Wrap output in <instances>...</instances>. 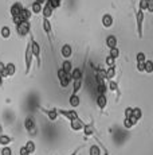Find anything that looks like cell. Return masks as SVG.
Returning a JSON list of instances; mask_svg holds the SVG:
<instances>
[{
  "label": "cell",
  "instance_id": "cell-17",
  "mask_svg": "<svg viewBox=\"0 0 153 155\" xmlns=\"http://www.w3.org/2000/svg\"><path fill=\"white\" fill-rule=\"evenodd\" d=\"M61 69L64 71V73H67V74H71V71H73V62L70 61V59H64L63 62H62V66H61Z\"/></svg>",
  "mask_w": 153,
  "mask_h": 155
},
{
  "label": "cell",
  "instance_id": "cell-30",
  "mask_svg": "<svg viewBox=\"0 0 153 155\" xmlns=\"http://www.w3.org/2000/svg\"><path fill=\"white\" fill-rule=\"evenodd\" d=\"M114 77H116V68H109L106 70V80L111 81Z\"/></svg>",
  "mask_w": 153,
  "mask_h": 155
},
{
  "label": "cell",
  "instance_id": "cell-1",
  "mask_svg": "<svg viewBox=\"0 0 153 155\" xmlns=\"http://www.w3.org/2000/svg\"><path fill=\"white\" fill-rule=\"evenodd\" d=\"M144 19H145V15H144V11L138 8L137 12H136V28H137V37H138V38H142Z\"/></svg>",
  "mask_w": 153,
  "mask_h": 155
},
{
  "label": "cell",
  "instance_id": "cell-34",
  "mask_svg": "<svg viewBox=\"0 0 153 155\" xmlns=\"http://www.w3.org/2000/svg\"><path fill=\"white\" fill-rule=\"evenodd\" d=\"M47 3H50V5H51L54 10H57V8L61 7L62 0H47Z\"/></svg>",
  "mask_w": 153,
  "mask_h": 155
},
{
  "label": "cell",
  "instance_id": "cell-47",
  "mask_svg": "<svg viewBox=\"0 0 153 155\" xmlns=\"http://www.w3.org/2000/svg\"><path fill=\"white\" fill-rule=\"evenodd\" d=\"M2 131H3V127H2V124H0V135H2Z\"/></svg>",
  "mask_w": 153,
  "mask_h": 155
},
{
  "label": "cell",
  "instance_id": "cell-11",
  "mask_svg": "<svg viewBox=\"0 0 153 155\" xmlns=\"http://www.w3.org/2000/svg\"><path fill=\"white\" fill-rule=\"evenodd\" d=\"M61 54H62V57H63V58L69 59L70 57H71V54H73V47H71V45H69V43L63 45V46H62V49H61Z\"/></svg>",
  "mask_w": 153,
  "mask_h": 155
},
{
  "label": "cell",
  "instance_id": "cell-41",
  "mask_svg": "<svg viewBox=\"0 0 153 155\" xmlns=\"http://www.w3.org/2000/svg\"><path fill=\"white\" fill-rule=\"evenodd\" d=\"M19 155H31L28 153V150L26 148V146H22V147L19 148Z\"/></svg>",
  "mask_w": 153,
  "mask_h": 155
},
{
  "label": "cell",
  "instance_id": "cell-44",
  "mask_svg": "<svg viewBox=\"0 0 153 155\" xmlns=\"http://www.w3.org/2000/svg\"><path fill=\"white\" fill-rule=\"evenodd\" d=\"M4 70H5V65H4V62H0V76H2V74L4 73Z\"/></svg>",
  "mask_w": 153,
  "mask_h": 155
},
{
  "label": "cell",
  "instance_id": "cell-22",
  "mask_svg": "<svg viewBox=\"0 0 153 155\" xmlns=\"http://www.w3.org/2000/svg\"><path fill=\"white\" fill-rule=\"evenodd\" d=\"M19 16H20V19H22L23 22H30V19H31V10H28V8H23Z\"/></svg>",
  "mask_w": 153,
  "mask_h": 155
},
{
  "label": "cell",
  "instance_id": "cell-26",
  "mask_svg": "<svg viewBox=\"0 0 153 155\" xmlns=\"http://www.w3.org/2000/svg\"><path fill=\"white\" fill-rule=\"evenodd\" d=\"M82 89V80L78 81H73V93L71 94H78V92Z\"/></svg>",
  "mask_w": 153,
  "mask_h": 155
},
{
  "label": "cell",
  "instance_id": "cell-21",
  "mask_svg": "<svg viewBox=\"0 0 153 155\" xmlns=\"http://www.w3.org/2000/svg\"><path fill=\"white\" fill-rule=\"evenodd\" d=\"M42 11H43V4H40V3H38V2H34L31 4V12L32 14L39 15V14H42Z\"/></svg>",
  "mask_w": 153,
  "mask_h": 155
},
{
  "label": "cell",
  "instance_id": "cell-3",
  "mask_svg": "<svg viewBox=\"0 0 153 155\" xmlns=\"http://www.w3.org/2000/svg\"><path fill=\"white\" fill-rule=\"evenodd\" d=\"M31 50H32V54H34V58L36 59V62H38V68H40V45L38 43V41H35L34 39V37L31 35Z\"/></svg>",
  "mask_w": 153,
  "mask_h": 155
},
{
  "label": "cell",
  "instance_id": "cell-10",
  "mask_svg": "<svg viewBox=\"0 0 153 155\" xmlns=\"http://www.w3.org/2000/svg\"><path fill=\"white\" fill-rule=\"evenodd\" d=\"M24 128L28 132H34L35 131V120L32 116H27V117L24 119Z\"/></svg>",
  "mask_w": 153,
  "mask_h": 155
},
{
  "label": "cell",
  "instance_id": "cell-18",
  "mask_svg": "<svg viewBox=\"0 0 153 155\" xmlns=\"http://www.w3.org/2000/svg\"><path fill=\"white\" fill-rule=\"evenodd\" d=\"M94 132H95V130H94V123L92 121V123H89V124H85V127H83V135L86 136H93L94 135Z\"/></svg>",
  "mask_w": 153,
  "mask_h": 155
},
{
  "label": "cell",
  "instance_id": "cell-2",
  "mask_svg": "<svg viewBox=\"0 0 153 155\" xmlns=\"http://www.w3.org/2000/svg\"><path fill=\"white\" fill-rule=\"evenodd\" d=\"M32 58H34V54H32V50H31V42H28L27 46H26V54H24V65H26V74L27 76L31 70Z\"/></svg>",
  "mask_w": 153,
  "mask_h": 155
},
{
  "label": "cell",
  "instance_id": "cell-37",
  "mask_svg": "<svg viewBox=\"0 0 153 155\" xmlns=\"http://www.w3.org/2000/svg\"><path fill=\"white\" fill-rule=\"evenodd\" d=\"M109 55L113 57L114 59L118 58V57H120V50H118V47H116V49H111L110 51H109Z\"/></svg>",
  "mask_w": 153,
  "mask_h": 155
},
{
  "label": "cell",
  "instance_id": "cell-45",
  "mask_svg": "<svg viewBox=\"0 0 153 155\" xmlns=\"http://www.w3.org/2000/svg\"><path fill=\"white\" fill-rule=\"evenodd\" d=\"M81 148H82V147H78V148H75V150L73 151V153L70 154V155H78V153H79V150H81Z\"/></svg>",
  "mask_w": 153,
  "mask_h": 155
},
{
  "label": "cell",
  "instance_id": "cell-24",
  "mask_svg": "<svg viewBox=\"0 0 153 155\" xmlns=\"http://www.w3.org/2000/svg\"><path fill=\"white\" fill-rule=\"evenodd\" d=\"M12 140H14V139L11 138V136H8V135H4V134H2V135H0V146H3V147L8 146Z\"/></svg>",
  "mask_w": 153,
  "mask_h": 155
},
{
  "label": "cell",
  "instance_id": "cell-12",
  "mask_svg": "<svg viewBox=\"0 0 153 155\" xmlns=\"http://www.w3.org/2000/svg\"><path fill=\"white\" fill-rule=\"evenodd\" d=\"M52 12H54V8L50 5V3L46 2V4L43 5V11H42L43 19H50V18L52 16Z\"/></svg>",
  "mask_w": 153,
  "mask_h": 155
},
{
  "label": "cell",
  "instance_id": "cell-19",
  "mask_svg": "<svg viewBox=\"0 0 153 155\" xmlns=\"http://www.w3.org/2000/svg\"><path fill=\"white\" fill-rule=\"evenodd\" d=\"M138 123V120L137 119H134L133 116H132V117H129V119H123V127L126 128V130H130L132 127L133 126H136V124Z\"/></svg>",
  "mask_w": 153,
  "mask_h": 155
},
{
  "label": "cell",
  "instance_id": "cell-36",
  "mask_svg": "<svg viewBox=\"0 0 153 155\" xmlns=\"http://www.w3.org/2000/svg\"><path fill=\"white\" fill-rule=\"evenodd\" d=\"M0 155H12V148H11L10 146H5V147L2 148Z\"/></svg>",
  "mask_w": 153,
  "mask_h": 155
},
{
  "label": "cell",
  "instance_id": "cell-27",
  "mask_svg": "<svg viewBox=\"0 0 153 155\" xmlns=\"http://www.w3.org/2000/svg\"><path fill=\"white\" fill-rule=\"evenodd\" d=\"M0 34H2V37L4 38V39H7V38L11 37V28L8 27V26H3L2 30H0Z\"/></svg>",
  "mask_w": 153,
  "mask_h": 155
},
{
  "label": "cell",
  "instance_id": "cell-43",
  "mask_svg": "<svg viewBox=\"0 0 153 155\" xmlns=\"http://www.w3.org/2000/svg\"><path fill=\"white\" fill-rule=\"evenodd\" d=\"M137 70L138 71H145V62H144V64H137Z\"/></svg>",
  "mask_w": 153,
  "mask_h": 155
},
{
  "label": "cell",
  "instance_id": "cell-38",
  "mask_svg": "<svg viewBox=\"0 0 153 155\" xmlns=\"http://www.w3.org/2000/svg\"><path fill=\"white\" fill-rule=\"evenodd\" d=\"M132 116H133L134 119H137V120H140L141 116H142V112H141L140 108H133V115Z\"/></svg>",
  "mask_w": 153,
  "mask_h": 155
},
{
  "label": "cell",
  "instance_id": "cell-7",
  "mask_svg": "<svg viewBox=\"0 0 153 155\" xmlns=\"http://www.w3.org/2000/svg\"><path fill=\"white\" fill-rule=\"evenodd\" d=\"M39 109L42 111L45 115L47 116V117L50 119L51 121H55L58 119V111H57V108H51V109H46V108H43V107H39Z\"/></svg>",
  "mask_w": 153,
  "mask_h": 155
},
{
  "label": "cell",
  "instance_id": "cell-29",
  "mask_svg": "<svg viewBox=\"0 0 153 155\" xmlns=\"http://www.w3.org/2000/svg\"><path fill=\"white\" fill-rule=\"evenodd\" d=\"M26 148L28 150V153H30L31 155L35 153V150H36V146H35V143L32 142V140H27V143H26Z\"/></svg>",
  "mask_w": 153,
  "mask_h": 155
},
{
  "label": "cell",
  "instance_id": "cell-46",
  "mask_svg": "<svg viewBox=\"0 0 153 155\" xmlns=\"http://www.w3.org/2000/svg\"><path fill=\"white\" fill-rule=\"evenodd\" d=\"M2 84H3V78H2V76H0V86H2Z\"/></svg>",
  "mask_w": 153,
  "mask_h": 155
},
{
  "label": "cell",
  "instance_id": "cell-5",
  "mask_svg": "<svg viewBox=\"0 0 153 155\" xmlns=\"http://www.w3.org/2000/svg\"><path fill=\"white\" fill-rule=\"evenodd\" d=\"M57 111H58V115L63 116V117L67 119L69 121H73V120H76V119H79L78 113H76L74 109H58L57 108Z\"/></svg>",
  "mask_w": 153,
  "mask_h": 155
},
{
  "label": "cell",
  "instance_id": "cell-39",
  "mask_svg": "<svg viewBox=\"0 0 153 155\" xmlns=\"http://www.w3.org/2000/svg\"><path fill=\"white\" fill-rule=\"evenodd\" d=\"M109 88H110V91H117L118 92V85H117V82L116 81H113V80H111V81H109Z\"/></svg>",
  "mask_w": 153,
  "mask_h": 155
},
{
  "label": "cell",
  "instance_id": "cell-6",
  "mask_svg": "<svg viewBox=\"0 0 153 155\" xmlns=\"http://www.w3.org/2000/svg\"><path fill=\"white\" fill-rule=\"evenodd\" d=\"M58 80H59L62 88H67L70 85V82H71V76L64 73L62 69H58Z\"/></svg>",
  "mask_w": 153,
  "mask_h": 155
},
{
  "label": "cell",
  "instance_id": "cell-8",
  "mask_svg": "<svg viewBox=\"0 0 153 155\" xmlns=\"http://www.w3.org/2000/svg\"><path fill=\"white\" fill-rule=\"evenodd\" d=\"M23 4L20 2H16V3H14L12 5H11V8H10V12H11V16L12 18H16V16H19L20 12H22V10H23Z\"/></svg>",
  "mask_w": 153,
  "mask_h": 155
},
{
  "label": "cell",
  "instance_id": "cell-16",
  "mask_svg": "<svg viewBox=\"0 0 153 155\" xmlns=\"http://www.w3.org/2000/svg\"><path fill=\"white\" fill-rule=\"evenodd\" d=\"M113 23H114V19H113V16H111L110 14H104V16H102V26L104 27H111L113 26Z\"/></svg>",
  "mask_w": 153,
  "mask_h": 155
},
{
  "label": "cell",
  "instance_id": "cell-15",
  "mask_svg": "<svg viewBox=\"0 0 153 155\" xmlns=\"http://www.w3.org/2000/svg\"><path fill=\"white\" fill-rule=\"evenodd\" d=\"M70 76H71V82L73 81H78V80L83 78V71L81 70V68H74Z\"/></svg>",
  "mask_w": 153,
  "mask_h": 155
},
{
  "label": "cell",
  "instance_id": "cell-9",
  "mask_svg": "<svg viewBox=\"0 0 153 155\" xmlns=\"http://www.w3.org/2000/svg\"><path fill=\"white\" fill-rule=\"evenodd\" d=\"M43 30H45L47 38L50 41V45H51V32H52V26H51V22L50 19H43ZM51 49H52V45H51Z\"/></svg>",
  "mask_w": 153,
  "mask_h": 155
},
{
  "label": "cell",
  "instance_id": "cell-42",
  "mask_svg": "<svg viewBox=\"0 0 153 155\" xmlns=\"http://www.w3.org/2000/svg\"><path fill=\"white\" fill-rule=\"evenodd\" d=\"M146 11H148V12H152V14H153V0H149V3H148V8H146Z\"/></svg>",
  "mask_w": 153,
  "mask_h": 155
},
{
  "label": "cell",
  "instance_id": "cell-28",
  "mask_svg": "<svg viewBox=\"0 0 153 155\" xmlns=\"http://www.w3.org/2000/svg\"><path fill=\"white\" fill-rule=\"evenodd\" d=\"M89 155H101V147H99V146H97V144L90 146Z\"/></svg>",
  "mask_w": 153,
  "mask_h": 155
},
{
  "label": "cell",
  "instance_id": "cell-40",
  "mask_svg": "<svg viewBox=\"0 0 153 155\" xmlns=\"http://www.w3.org/2000/svg\"><path fill=\"white\" fill-rule=\"evenodd\" d=\"M132 115H133V108H132V107H128V108L125 109V117L129 119V117H132Z\"/></svg>",
  "mask_w": 153,
  "mask_h": 155
},
{
  "label": "cell",
  "instance_id": "cell-31",
  "mask_svg": "<svg viewBox=\"0 0 153 155\" xmlns=\"http://www.w3.org/2000/svg\"><path fill=\"white\" fill-rule=\"evenodd\" d=\"M136 62H137V64H144V62H146V55H145V53H142V51L137 53V55H136Z\"/></svg>",
  "mask_w": 153,
  "mask_h": 155
},
{
  "label": "cell",
  "instance_id": "cell-14",
  "mask_svg": "<svg viewBox=\"0 0 153 155\" xmlns=\"http://www.w3.org/2000/svg\"><path fill=\"white\" fill-rule=\"evenodd\" d=\"M70 127H71L73 131H83L85 123L81 120V119H76V120L70 121Z\"/></svg>",
  "mask_w": 153,
  "mask_h": 155
},
{
  "label": "cell",
  "instance_id": "cell-23",
  "mask_svg": "<svg viewBox=\"0 0 153 155\" xmlns=\"http://www.w3.org/2000/svg\"><path fill=\"white\" fill-rule=\"evenodd\" d=\"M69 103H70V105H71V108H76V107H79V104H81V99H79L78 94H71L69 99Z\"/></svg>",
  "mask_w": 153,
  "mask_h": 155
},
{
  "label": "cell",
  "instance_id": "cell-33",
  "mask_svg": "<svg viewBox=\"0 0 153 155\" xmlns=\"http://www.w3.org/2000/svg\"><path fill=\"white\" fill-rule=\"evenodd\" d=\"M105 62H106V65H108L109 68H116V59H114L113 57L108 55L106 59H105Z\"/></svg>",
  "mask_w": 153,
  "mask_h": 155
},
{
  "label": "cell",
  "instance_id": "cell-13",
  "mask_svg": "<svg viewBox=\"0 0 153 155\" xmlns=\"http://www.w3.org/2000/svg\"><path fill=\"white\" fill-rule=\"evenodd\" d=\"M97 105L101 111H104L108 105V99H106V94H98L97 96Z\"/></svg>",
  "mask_w": 153,
  "mask_h": 155
},
{
  "label": "cell",
  "instance_id": "cell-32",
  "mask_svg": "<svg viewBox=\"0 0 153 155\" xmlns=\"http://www.w3.org/2000/svg\"><path fill=\"white\" fill-rule=\"evenodd\" d=\"M97 93L98 94H106V84H105V82L97 85Z\"/></svg>",
  "mask_w": 153,
  "mask_h": 155
},
{
  "label": "cell",
  "instance_id": "cell-20",
  "mask_svg": "<svg viewBox=\"0 0 153 155\" xmlns=\"http://www.w3.org/2000/svg\"><path fill=\"white\" fill-rule=\"evenodd\" d=\"M106 46L109 47V49H116L117 47V37L116 35H109V37L106 38Z\"/></svg>",
  "mask_w": 153,
  "mask_h": 155
},
{
  "label": "cell",
  "instance_id": "cell-4",
  "mask_svg": "<svg viewBox=\"0 0 153 155\" xmlns=\"http://www.w3.org/2000/svg\"><path fill=\"white\" fill-rule=\"evenodd\" d=\"M31 25H30V22H22L20 25H17L16 26V32H17V35L19 37H27L28 34H31Z\"/></svg>",
  "mask_w": 153,
  "mask_h": 155
},
{
  "label": "cell",
  "instance_id": "cell-25",
  "mask_svg": "<svg viewBox=\"0 0 153 155\" xmlns=\"http://www.w3.org/2000/svg\"><path fill=\"white\" fill-rule=\"evenodd\" d=\"M5 70H7V73H8V77H12L14 74L16 73V66L12 62H8V64L5 65Z\"/></svg>",
  "mask_w": 153,
  "mask_h": 155
},
{
  "label": "cell",
  "instance_id": "cell-35",
  "mask_svg": "<svg viewBox=\"0 0 153 155\" xmlns=\"http://www.w3.org/2000/svg\"><path fill=\"white\" fill-rule=\"evenodd\" d=\"M145 71H146V73H152V71H153V61H151V59H146V62H145Z\"/></svg>",
  "mask_w": 153,
  "mask_h": 155
}]
</instances>
